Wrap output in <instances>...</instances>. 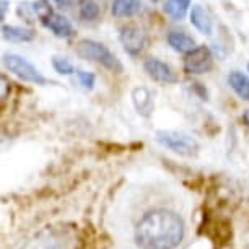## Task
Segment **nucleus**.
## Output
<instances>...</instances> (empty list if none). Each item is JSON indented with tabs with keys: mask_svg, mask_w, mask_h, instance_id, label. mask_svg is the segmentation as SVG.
<instances>
[{
	"mask_svg": "<svg viewBox=\"0 0 249 249\" xmlns=\"http://www.w3.org/2000/svg\"><path fill=\"white\" fill-rule=\"evenodd\" d=\"M184 233L186 225L181 215L168 209H155L137 222L134 239L140 249H176Z\"/></svg>",
	"mask_w": 249,
	"mask_h": 249,
	"instance_id": "1",
	"label": "nucleus"
},
{
	"mask_svg": "<svg viewBox=\"0 0 249 249\" xmlns=\"http://www.w3.org/2000/svg\"><path fill=\"white\" fill-rule=\"evenodd\" d=\"M75 49H77L78 57L101 65L112 73H121L124 69L119 57L114 53H111L103 43H98L95 39H80Z\"/></svg>",
	"mask_w": 249,
	"mask_h": 249,
	"instance_id": "2",
	"label": "nucleus"
},
{
	"mask_svg": "<svg viewBox=\"0 0 249 249\" xmlns=\"http://www.w3.org/2000/svg\"><path fill=\"white\" fill-rule=\"evenodd\" d=\"M73 243L75 234L70 228L51 227L35 234L23 249H72Z\"/></svg>",
	"mask_w": 249,
	"mask_h": 249,
	"instance_id": "3",
	"label": "nucleus"
},
{
	"mask_svg": "<svg viewBox=\"0 0 249 249\" xmlns=\"http://www.w3.org/2000/svg\"><path fill=\"white\" fill-rule=\"evenodd\" d=\"M157 142L181 157H194L199 152V142L181 130H158Z\"/></svg>",
	"mask_w": 249,
	"mask_h": 249,
	"instance_id": "4",
	"label": "nucleus"
},
{
	"mask_svg": "<svg viewBox=\"0 0 249 249\" xmlns=\"http://www.w3.org/2000/svg\"><path fill=\"white\" fill-rule=\"evenodd\" d=\"M2 64L8 72L13 73L15 77L26 83H33V85L44 87L48 85V78L33 65L30 60L21 57L18 54H3L2 55Z\"/></svg>",
	"mask_w": 249,
	"mask_h": 249,
	"instance_id": "5",
	"label": "nucleus"
},
{
	"mask_svg": "<svg viewBox=\"0 0 249 249\" xmlns=\"http://www.w3.org/2000/svg\"><path fill=\"white\" fill-rule=\"evenodd\" d=\"M119 41L129 55H140L148 44V35L140 25L129 23L119 28Z\"/></svg>",
	"mask_w": 249,
	"mask_h": 249,
	"instance_id": "6",
	"label": "nucleus"
},
{
	"mask_svg": "<svg viewBox=\"0 0 249 249\" xmlns=\"http://www.w3.org/2000/svg\"><path fill=\"white\" fill-rule=\"evenodd\" d=\"M213 67V54L207 46H197L186 54L184 70L189 75H204L209 73Z\"/></svg>",
	"mask_w": 249,
	"mask_h": 249,
	"instance_id": "7",
	"label": "nucleus"
},
{
	"mask_svg": "<svg viewBox=\"0 0 249 249\" xmlns=\"http://www.w3.org/2000/svg\"><path fill=\"white\" fill-rule=\"evenodd\" d=\"M143 70L153 82L161 83V85H175V83H178V75L171 65H168L158 57L145 59Z\"/></svg>",
	"mask_w": 249,
	"mask_h": 249,
	"instance_id": "8",
	"label": "nucleus"
},
{
	"mask_svg": "<svg viewBox=\"0 0 249 249\" xmlns=\"http://www.w3.org/2000/svg\"><path fill=\"white\" fill-rule=\"evenodd\" d=\"M130 98H132V105L135 107V111L139 112V116L148 119V117L153 114L155 98H153V93L150 91L147 87H135L132 93H130Z\"/></svg>",
	"mask_w": 249,
	"mask_h": 249,
	"instance_id": "9",
	"label": "nucleus"
},
{
	"mask_svg": "<svg viewBox=\"0 0 249 249\" xmlns=\"http://www.w3.org/2000/svg\"><path fill=\"white\" fill-rule=\"evenodd\" d=\"M166 41H168V44L171 46V49L176 51V53H179V54H187V53H191L194 48H197L194 37H192L191 35H187L186 31L173 30V31L168 33Z\"/></svg>",
	"mask_w": 249,
	"mask_h": 249,
	"instance_id": "10",
	"label": "nucleus"
},
{
	"mask_svg": "<svg viewBox=\"0 0 249 249\" xmlns=\"http://www.w3.org/2000/svg\"><path fill=\"white\" fill-rule=\"evenodd\" d=\"M2 37L10 43H30L36 37L35 30L25 26L15 25H3L2 26Z\"/></svg>",
	"mask_w": 249,
	"mask_h": 249,
	"instance_id": "11",
	"label": "nucleus"
},
{
	"mask_svg": "<svg viewBox=\"0 0 249 249\" xmlns=\"http://www.w3.org/2000/svg\"><path fill=\"white\" fill-rule=\"evenodd\" d=\"M44 26L54 33L57 37H70L73 35V26L67 17L60 15V13H54L48 21L44 23Z\"/></svg>",
	"mask_w": 249,
	"mask_h": 249,
	"instance_id": "12",
	"label": "nucleus"
},
{
	"mask_svg": "<svg viewBox=\"0 0 249 249\" xmlns=\"http://www.w3.org/2000/svg\"><path fill=\"white\" fill-rule=\"evenodd\" d=\"M142 10L140 0H112L111 13L117 18H130L135 17Z\"/></svg>",
	"mask_w": 249,
	"mask_h": 249,
	"instance_id": "13",
	"label": "nucleus"
},
{
	"mask_svg": "<svg viewBox=\"0 0 249 249\" xmlns=\"http://www.w3.org/2000/svg\"><path fill=\"white\" fill-rule=\"evenodd\" d=\"M189 18H191L192 26H194L197 31H200L202 35H212L213 23L210 20L209 13H207L200 5H194L191 8Z\"/></svg>",
	"mask_w": 249,
	"mask_h": 249,
	"instance_id": "14",
	"label": "nucleus"
},
{
	"mask_svg": "<svg viewBox=\"0 0 249 249\" xmlns=\"http://www.w3.org/2000/svg\"><path fill=\"white\" fill-rule=\"evenodd\" d=\"M228 85L243 101L249 103V78L239 70H233L228 73Z\"/></svg>",
	"mask_w": 249,
	"mask_h": 249,
	"instance_id": "15",
	"label": "nucleus"
},
{
	"mask_svg": "<svg viewBox=\"0 0 249 249\" xmlns=\"http://www.w3.org/2000/svg\"><path fill=\"white\" fill-rule=\"evenodd\" d=\"M191 8V0H166L164 13L175 21H181Z\"/></svg>",
	"mask_w": 249,
	"mask_h": 249,
	"instance_id": "16",
	"label": "nucleus"
},
{
	"mask_svg": "<svg viewBox=\"0 0 249 249\" xmlns=\"http://www.w3.org/2000/svg\"><path fill=\"white\" fill-rule=\"evenodd\" d=\"M100 5L95 2V0H80L78 3V15L82 20L85 21H95L100 17Z\"/></svg>",
	"mask_w": 249,
	"mask_h": 249,
	"instance_id": "17",
	"label": "nucleus"
},
{
	"mask_svg": "<svg viewBox=\"0 0 249 249\" xmlns=\"http://www.w3.org/2000/svg\"><path fill=\"white\" fill-rule=\"evenodd\" d=\"M33 10H35V15L43 25L55 13L53 10V5L49 3V0H36V2H33Z\"/></svg>",
	"mask_w": 249,
	"mask_h": 249,
	"instance_id": "18",
	"label": "nucleus"
},
{
	"mask_svg": "<svg viewBox=\"0 0 249 249\" xmlns=\"http://www.w3.org/2000/svg\"><path fill=\"white\" fill-rule=\"evenodd\" d=\"M53 67H54L55 72L60 73V75H72L75 72L73 64L70 62L67 57H64V55H54Z\"/></svg>",
	"mask_w": 249,
	"mask_h": 249,
	"instance_id": "19",
	"label": "nucleus"
},
{
	"mask_svg": "<svg viewBox=\"0 0 249 249\" xmlns=\"http://www.w3.org/2000/svg\"><path fill=\"white\" fill-rule=\"evenodd\" d=\"M77 77L85 90H93V88H95V83H96L95 73L87 72V70H77Z\"/></svg>",
	"mask_w": 249,
	"mask_h": 249,
	"instance_id": "20",
	"label": "nucleus"
},
{
	"mask_svg": "<svg viewBox=\"0 0 249 249\" xmlns=\"http://www.w3.org/2000/svg\"><path fill=\"white\" fill-rule=\"evenodd\" d=\"M17 13H18V17H21L23 20H28L30 21L33 15H35V10H33V3H28V2H23L18 5L17 8Z\"/></svg>",
	"mask_w": 249,
	"mask_h": 249,
	"instance_id": "21",
	"label": "nucleus"
},
{
	"mask_svg": "<svg viewBox=\"0 0 249 249\" xmlns=\"http://www.w3.org/2000/svg\"><path fill=\"white\" fill-rule=\"evenodd\" d=\"M0 5H2V8H0V18L5 20V15H7V10H8V5H10V3H8V0H2Z\"/></svg>",
	"mask_w": 249,
	"mask_h": 249,
	"instance_id": "22",
	"label": "nucleus"
},
{
	"mask_svg": "<svg viewBox=\"0 0 249 249\" xmlns=\"http://www.w3.org/2000/svg\"><path fill=\"white\" fill-rule=\"evenodd\" d=\"M54 2L57 3L59 7H70V5H72L73 0H54Z\"/></svg>",
	"mask_w": 249,
	"mask_h": 249,
	"instance_id": "23",
	"label": "nucleus"
},
{
	"mask_svg": "<svg viewBox=\"0 0 249 249\" xmlns=\"http://www.w3.org/2000/svg\"><path fill=\"white\" fill-rule=\"evenodd\" d=\"M243 121H244V124L249 127V111H244V114H243Z\"/></svg>",
	"mask_w": 249,
	"mask_h": 249,
	"instance_id": "24",
	"label": "nucleus"
},
{
	"mask_svg": "<svg viewBox=\"0 0 249 249\" xmlns=\"http://www.w3.org/2000/svg\"><path fill=\"white\" fill-rule=\"evenodd\" d=\"M248 72H249V64H248Z\"/></svg>",
	"mask_w": 249,
	"mask_h": 249,
	"instance_id": "25",
	"label": "nucleus"
},
{
	"mask_svg": "<svg viewBox=\"0 0 249 249\" xmlns=\"http://www.w3.org/2000/svg\"><path fill=\"white\" fill-rule=\"evenodd\" d=\"M155 2H157V0H155Z\"/></svg>",
	"mask_w": 249,
	"mask_h": 249,
	"instance_id": "26",
	"label": "nucleus"
}]
</instances>
